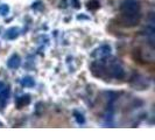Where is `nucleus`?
<instances>
[{
  "label": "nucleus",
  "mask_w": 155,
  "mask_h": 140,
  "mask_svg": "<svg viewBox=\"0 0 155 140\" xmlns=\"http://www.w3.org/2000/svg\"><path fill=\"white\" fill-rule=\"evenodd\" d=\"M91 72L96 77L103 78V79H107V78L123 79L126 75L123 63L114 57H111V58L103 57L92 62Z\"/></svg>",
  "instance_id": "nucleus-1"
},
{
  "label": "nucleus",
  "mask_w": 155,
  "mask_h": 140,
  "mask_svg": "<svg viewBox=\"0 0 155 140\" xmlns=\"http://www.w3.org/2000/svg\"><path fill=\"white\" fill-rule=\"evenodd\" d=\"M141 19V5L139 0H124L120 4L119 21L125 27H134Z\"/></svg>",
  "instance_id": "nucleus-2"
},
{
  "label": "nucleus",
  "mask_w": 155,
  "mask_h": 140,
  "mask_svg": "<svg viewBox=\"0 0 155 140\" xmlns=\"http://www.w3.org/2000/svg\"><path fill=\"white\" fill-rule=\"evenodd\" d=\"M132 85L138 89V90H145L147 89L149 85V81L146 77L141 76V75H137L135 77L132 79Z\"/></svg>",
  "instance_id": "nucleus-3"
},
{
  "label": "nucleus",
  "mask_w": 155,
  "mask_h": 140,
  "mask_svg": "<svg viewBox=\"0 0 155 140\" xmlns=\"http://www.w3.org/2000/svg\"><path fill=\"white\" fill-rule=\"evenodd\" d=\"M140 57H141V60L142 61H145V62H154L155 60V54H154V47L149 46L148 48L146 49H142L141 52H140Z\"/></svg>",
  "instance_id": "nucleus-4"
},
{
  "label": "nucleus",
  "mask_w": 155,
  "mask_h": 140,
  "mask_svg": "<svg viewBox=\"0 0 155 140\" xmlns=\"http://www.w3.org/2000/svg\"><path fill=\"white\" fill-rule=\"evenodd\" d=\"M110 54H111V47L109 45H103L93 52L92 56L97 58H103V57H109Z\"/></svg>",
  "instance_id": "nucleus-5"
},
{
  "label": "nucleus",
  "mask_w": 155,
  "mask_h": 140,
  "mask_svg": "<svg viewBox=\"0 0 155 140\" xmlns=\"http://www.w3.org/2000/svg\"><path fill=\"white\" fill-rule=\"evenodd\" d=\"M21 64V58L18 54H13L7 61V67L9 69H18Z\"/></svg>",
  "instance_id": "nucleus-6"
},
{
  "label": "nucleus",
  "mask_w": 155,
  "mask_h": 140,
  "mask_svg": "<svg viewBox=\"0 0 155 140\" xmlns=\"http://www.w3.org/2000/svg\"><path fill=\"white\" fill-rule=\"evenodd\" d=\"M9 98V90L8 89H1L0 90V109H4L6 106Z\"/></svg>",
  "instance_id": "nucleus-7"
},
{
  "label": "nucleus",
  "mask_w": 155,
  "mask_h": 140,
  "mask_svg": "<svg viewBox=\"0 0 155 140\" xmlns=\"http://www.w3.org/2000/svg\"><path fill=\"white\" fill-rule=\"evenodd\" d=\"M29 103H31V96H29V95H22V96L18 97L15 101L16 106H18L19 109H21V108H23V106L28 105Z\"/></svg>",
  "instance_id": "nucleus-8"
},
{
  "label": "nucleus",
  "mask_w": 155,
  "mask_h": 140,
  "mask_svg": "<svg viewBox=\"0 0 155 140\" xmlns=\"http://www.w3.org/2000/svg\"><path fill=\"white\" fill-rule=\"evenodd\" d=\"M18 36H19V29L15 28V27L9 28V29L6 32V34H5V38L8 40H14V39H16Z\"/></svg>",
  "instance_id": "nucleus-9"
},
{
  "label": "nucleus",
  "mask_w": 155,
  "mask_h": 140,
  "mask_svg": "<svg viewBox=\"0 0 155 140\" xmlns=\"http://www.w3.org/2000/svg\"><path fill=\"white\" fill-rule=\"evenodd\" d=\"M21 85L25 86V88H33L35 85V81L31 76H26L21 79Z\"/></svg>",
  "instance_id": "nucleus-10"
},
{
  "label": "nucleus",
  "mask_w": 155,
  "mask_h": 140,
  "mask_svg": "<svg viewBox=\"0 0 155 140\" xmlns=\"http://www.w3.org/2000/svg\"><path fill=\"white\" fill-rule=\"evenodd\" d=\"M8 13H9V7H8V5L1 4V5H0V15L5 16V15H7Z\"/></svg>",
  "instance_id": "nucleus-11"
},
{
  "label": "nucleus",
  "mask_w": 155,
  "mask_h": 140,
  "mask_svg": "<svg viewBox=\"0 0 155 140\" xmlns=\"http://www.w3.org/2000/svg\"><path fill=\"white\" fill-rule=\"evenodd\" d=\"M74 115H75L76 122H77L78 124H84L85 119H84V116H83L82 113H79V112H77V111H75V112H74Z\"/></svg>",
  "instance_id": "nucleus-12"
},
{
  "label": "nucleus",
  "mask_w": 155,
  "mask_h": 140,
  "mask_svg": "<svg viewBox=\"0 0 155 140\" xmlns=\"http://www.w3.org/2000/svg\"><path fill=\"white\" fill-rule=\"evenodd\" d=\"M98 7H99V1H97V0H90L87 2V8H90V9H97Z\"/></svg>",
  "instance_id": "nucleus-13"
},
{
  "label": "nucleus",
  "mask_w": 155,
  "mask_h": 140,
  "mask_svg": "<svg viewBox=\"0 0 155 140\" xmlns=\"http://www.w3.org/2000/svg\"><path fill=\"white\" fill-rule=\"evenodd\" d=\"M4 88H5L4 83H2V82H0V90H1V89H4Z\"/></svg>",
  "instance_id": "nucleus-14"
}]
</instances>
